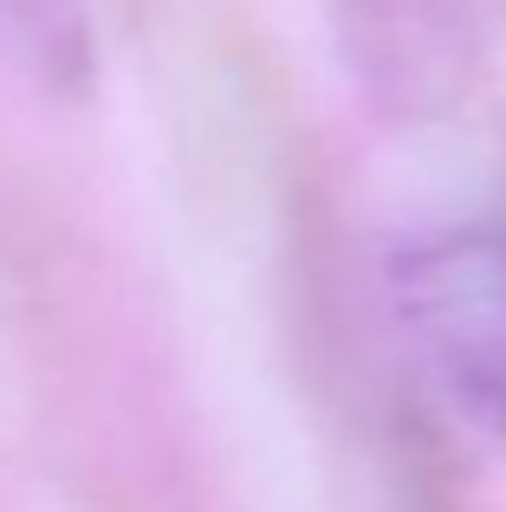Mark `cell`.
<instances>
[{
  "label": "cell",
  "mask_w": 506,
  "mask_h": 512,
  "mask_svg": "<svg viewBox=\"0 0 506 512\" xmlns=\"http://www.w3.org/2000/svg\"><path fill=\"white\" fill-rule=\"evenodd\" d=\"M390 331L422 409L455 448H506V221L409 234L383 266Z\"/></svg>",
  "instance_id": "1"
},
{
  "label": "cell",
  "mask_w": 506,
  "mask_h": 512,
  "mask_svg": "<svg viewBox=\"0 0 506 512\" xmlns=\"http://www.w3.org/2000/svg\"><path fill=\"white\" fill-rule=\"evenodd\" d=\"M0 46L26 65V78L59 98H78L98 59L91 0H0Z\"/></svg>",
  "instance_id": "3"
},
{
  "label": "cell",
  "mask_w": 506,
  "mask_h": 512,
  "mask_svg": "<svg viewBox=\"0 0 506 512\" xmlns=\"http://www.w3.org/2000/svg\"><path fill=\"white\" fill-rule=\"evenodd\" d=\"M351 52L396 104H448L474 59L468 0H351Z\"/></svg>",
  "instance_id": "2"
}]
</instances>
